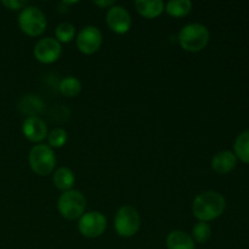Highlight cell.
I'll return each mask as SVG.
<instances>
[{"label":"cell","instance_id":"cell-13","mask_svg":"<svg viewBox=\"0 0 249 249\" xmlns=\"http://www.w3.org/2000/svg\"><path fill=\"white\" fill-rule=\"evenodd\" d=\"M135 9L145 18H157L164 11V2L162 0H136Z\"/></svg>","mask_w":249,"mask_h":249},{"label":"cell","instance_id":"cell-16","mask_svg":"<svg viewBox=\"0 0 249 249\" xmlns=\"http://www.w3.org/2000/svg\"><path fill=\"white\" fill-rule=\"evenodd\" d=\"M58 90L66 97H75L82 91V83L73 75L65 77L58 84Z\"/></svg>","mask_w":249,"mask_h":249},{"label":"cell","instance_id":"cell-9","mask_svg":"<svg viewBox=\"0 0 249 249\" xmlns=\"http://www.w3.org/2000/svg\"><path fill=\"white\" fill-rule=\"evenodd\" d=\"M34 57L41 63L50 65L56 62L62 53V46L55 38H43L34 46Z\"/></svg>","mask_w":249,"mask_h":249},{"label":"cell","instance_id":"cell-6","mask_svg":"<svg viewBox=\"0 0 249 249\" xmlns=\"http://www.w3.org/2000/svg\"><path fill=\"white\" fill-rule=\"evenodd\" d=\"M114 229L121 237L129 238L138 233L140 229V215L134 207L124 206L114 216Z\"/></svg>","mask_w":249,"mask_h":249},{"label":"cell","instance_id":"cell-10","mask_svg":"<svg viewBox=\"0 0 249 249\" xmlns=\"http://www.w3.org/2000/svg\"><path fill=\"white\" fill-rule=\"evenodd\" d=\"M106 22L108 28L117 34H125L130 31L133 19L128 10L119 5L108 9L106 14Z\"/></svg>","mask_w":249,"mask_h":249},{"label":"cell","instance_id":"cell-18","mask_svg":"<svg viewBox=\"0 0 249 249\" xmlns=\"http://www.w3.org/2000/svg\"><path fill=\"white\" fill-rule=\"evenodd\" d=\"M233 151H235L236 158L249 164V130L243 131L236 138Z\"/></svg>","mask_w":249,"mask_h":249},{"label":"cell","instance_id":"cell-2","mask_svg":"<svg viewBox=\"0 0 249 249\" xmlns=\"http://www.w3.org/2000/svg\"><path fill=\"white\" fill-rule=\"evenodd\" d=\"M208 28L201 23H190L181 28L178 36V41L185 51L198 53L202 51L209 43Z\"/></svg>","mask_w":249,"mask_h":249},{"label":"cell","instance_id":"cell-21","mask_svg":"<svg viewBox=\"0 0 249 249\" xmlns=\"http://www.w3.org/2000/svg\"><path fill=\"white\" fill-rule=\"evenodd\" d=\"M191 237L197 243L208 242L209 238L212 237L211 225L208 223H204V221H198L192 229Z\"/></svg>","mask_w":249,"mask_h":249},{"label":"cell","instance_id":"cell-1","mask_svg":"<svg viewBox=\"0 0 249 249\" xmlns=\"http://www.w3.org/2000/svg\"><path fill=\"white\" fill-rule=\"evenodd\" d=\"M226 201L224 196L215 191H206L199 194L192 203V213L199 221L209 223L224 213Z\"/></svg>","mask_w":249,"mask_h":249},{"label":"cell","instance_id":"cell-7","mask_svg":"<svg viewBox=\"0 0 249 249\" xmlns=\"http://www.w3.org/2000/svg\"><path fill=\"white\" fill-rule=\"evenodd\" d=\"M107 228V219L101 212H88L80 216L78 230L87 238H96L104 235Z\"/></svg>","mask_w":249,"mask_h":249},{"label":"cell","instance_id":"cell-19","mask_svg":"<svg viewBox=\"0 0 249 249\" xmlns=\"http://www.w3.org/2000/svg\"><path fill=\"white\" fill-rule=\"evenodd\" d=\"M164 10L169 16L185 17L191 12L192 2L190 0H170Z\"/></svg>","mask_w":249,"mask_h":249},{"label":"cell","instance_id":"cell-3","mask_svg":"<svg viewBox=\"0 0 249 249\" xmlns=\"http://www.w3.org/2000/svg\"><path fill=\"white\" fill-rule=\"evenodd\" d=\"M28 162L32 170L40 177H46L55 172L56 156L49 145L39 143L34 146L28 155Z\"/></svg>","mask_w":249,"mask_h":249},{"label":"cell","instance_id":"cell-12","mask_svg":"<svg viewBox=\"0 0 249 249\" xmlns=\"http://www.w3.org/2000/svg\"><path fill=\"white\" fill-rule=\"evenodd\" d=\"M237 164V158L231 151H220L215 153L212 160V169L218 174H228L235 169Z\"/></svg>","mask_w":249,"mask_h":249},{"label":"cell","instance_id":"cell-20","mask_svg":"<svg viewBox=\"0 0 249 249\" xmlns=\"http://www.w3.org/2000/svg\"><path fill=\"white\" fill-rule=\"evenodd\" d=\"M56 40L58 43H71L75 36V28L70 22H62L56 27Z\"/></svg>","mask_w":249,"mask_h":249},{"label":"cell","instance_id":"cell-24","mask_svg":"<svg viewBox=\"0 0 249 249\" xmlns=\"http://www.w3.org/2000/svg\"><path fill=\"white\" fill-rule=\"evenodd\" d=\"M94 4L96 5V6L102 7V9H111L112 6L116 5V1H113V0H107V1L100 0V1H94Z\"/></svg>","mask_w":249,"mask_h":249},{"label":"cell","instance_id":"cell-23","mask_svg":"<svg viewBox=\"0 0 249 249\" xmlns=\"http://www.w3.org/2000/svg\"><path fill=\"white\" fill-rule=\"evenodd\" d=\"M1 5L11 11H22L24 7L28 6V2L23 0H2Z\"/></svg>","mask_w":249,"mask_h":249},{"label":"cell","instance_id":"cell-4","mask_svg":"<svg viewBox=\"0 0 249 249\" xmlns=\"http://www.w3.org/2000/svg\"><path fill=\"white\" fill-rule=\"evenodd\" d=\"M57 209L61 215L67 220H77L85 213L87 198L77 190L63 192L57 201Z\"/></svg>","mask_w":249,"mask_h":249},{"label":"cell","instance_id":"cell-11","mask_svg":"<svg viewBox=\"0 0 249 249\" xmlns=\"http://www.w3.org/2000/svg\"><path fill=\"white\" fill-rule=\"evenodd\" d=\"M22 131L31 142H41L48 138V126L39 117H27L22 125Z\"/></svg>","mask_w":249,"mask_h":249},{"label":"cell","instance_id":"cell-5","mask_svg":"<svg viewBox=\"0 0 249 249\" xmlns=\"http://www.w3.org/2000/svg\"><path fill=\"white\" fill-rule=\"evenodd\" d=\"M19 29L29 36H38L45 32L48 21L40 9L36 6H27L18 15Z\"/></svg>","mask_w":249,"mask_h":249},{"label":"cell","instance_id":"cell-8","mask_svg":"<svg viewBox=\"0 0 249 249\" xmlns=\"http://www.w3.org/2000/svg\"><path fill=\"white\" fill-rule=\"evenodd\" d=\"M102 45V33L97 27L87 26L77 36V48L84 55H92Z\"/></svg>","mask_w":249,"mask_h":249},{"label":"cell","instance_id":"cell-15","mask_svg":"<svg viewBox=\"0 0 249 249\" xmlns=\"http://www.w3.org/2000/svg\"><path fill=\"white\" fill-rule=\"evenodd\" d=\"M53 185H55V187H57L61 191H70V190H72L73 185H74L75 182L74 173H73L70 168H57V169L53 172Z\"/></svg>","mask_w":249,"mask_h":249},{"label":"cell","instance_id":"cell-22","mask_svg":"<svg viewBox=\"0 0 249 249\" xmlns=\"http://www.w3.org/2000/svg\"><path fill=\"white\" fill-rule=\"evenodd\" d=\"M48 143L51 148H61L67 142L68 134L65 129L56 128L48 134Z\"/></svg>","mask_w":249,"mask_h":249},{"label":"cell","instance_id":"cell-14","mask_svg":"<svg viewBox=\"0 0 249 249\" xmlns=\"http://www.w3.org/2000/svg\"><path fill=\"white\" fill-rule=\"evenodd\" d=\"M165 243L168 249H195V241L192 240L191 235L185 231H172L168 235Z\"/></svg>","mask_w":249,"mask_h":249},{"label":"cell","instance_id":"cell-17","mask_svg":"<svg viewBox=\"0 0 249 249\" xmlns=\"http://www.w3.org/2000/svg\"><path fill=\"white\" fill-rule=\"evenodd\" d=\"M44 104L38 96L33 95H27L19 102V109L24 114H28L29 117H36V114L43 111Z\"/></svg>","mask_w":249,"mask_h":249}]
</instances>
